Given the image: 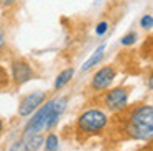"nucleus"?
Masks as SVG:
<instances>
[{
  "instance_id": "obj_1",
  "label": "nucleus",
  "mask_w": 153,
  "mask_h": 151,
  "mask_svg": "<svg viewBox=\"0 0 153 151\" xmlns=\"http://www.w3.org/2000/svg\"><path fill=\"white\" fill-rule=\"evenodd\" d=\"M119 115V133L123 140L153 141V104H137L127 107Z\"/></svg>"
},
{
  "instance_id": "obj_2",
  "label": "nucleus",
  "mask_w": 153,
  "mask_h": 151,
  "mask_svg": "<svg viewBox=\"0 0 153 151\" xmlns=\"http://www.w3.org/2000/svg\"><path fill=\"white\" fill-rule=\"evenodd\" d=\"M110 125V117L102 107H87L74 121V133L79 141H87L102 136Z\"/></svg>"
},
{
  "instance_id": "obj_3",
  "label": "nucleus",
  "mask_w": 153,
  "mask_h": 151,
  "mask_svg": "<svg viewBox=\"0 0 153 151\" xmlns=\"http://www.w3.org/2000/svg\"><path fill=\"white\" fill-rule=\"evenodd\" d=\"M130 95H132V85H115L99 95V104L104 110L110 113H120L128 107Z\"/></svg>"
},
{
  "instance_id": "obj_4",
  "label": "nucleus",
  "mask_w": 153,
  "mask_h": 151,
  "mask_svg": "<svg viewBox=\"0 0 153 151\" xmlns=\"http://www.w3.org/2000/svg\"><path fill=\"white\" fill-rule=\"evenodd\" d=\"M119 76V69L115 64H104L97 69L91 77V82L87 85V90L92 95H100L105 90H109L114 85V81Z\"/></svg>"
},
{
  "instance_id": "obj_5",
  "label": "nucleus",
  "mask_w": 153,
  "mask_h": 151,
  "mask_svg": "<svg viewBox=\"0 0 153 151\" xmlns=\"http://www.w3.org/2000/svg\"><path fill=\"white\" fill-rule=\"evenodd\" d=\"M53 107H54V98H50V100L45 102L23 127V135H35V133L46 131V125H48V120H50L51 112H53Z\"/></svg>"
},
{
  "instance_id": "obj_6",
  "label": "nucleus",
  "mask_w": 153,
  "mask_h": 151,
  "mask_svg": "<svg viewBox=\"0 0 153 151\" xmlns=\"http://www.w3.org/2000/svg\"><path fill=\"white\" fill-rule=\"evenodd\" d=\"M10 76H12V84L20 87V85L30 82L35 77V69L25 58H12Z\"/></svg>"
},
{
  "instance_id": "obj_7",
  "label": "nucleus",
  "mask_w": 153,
  "mask_h": 151,
  "mask_svg": "<svg viewBox=\"0 0 153 151\" xmlns=\"http://www.w3.org/2000/svg\"><path fill=\"white\" fill-rule=\"evenodd\" d=\"M46 100H48V94L43 90H35V92L27 94L20 100V104H18V112H17L18 117H22V118L30 117V115L35 113Z\"/></svg>"
},
{
  "instance_id": "obj_8",
  "label": "nucleus",
  "mask_w": 153,
  "mask_h": 151,
  "mask_svg": "<svg viewBox=\"0 0 153 151\" xmlns=\"http://www.w3.org/2000/svg\"><path fill=\"white\" fill-rule=\"evenodd\" d=\"M66 107H68V97L66 95H61V97L54 98V107H53V112H51V115H50V120H48L46 131L53 130V128L58 125V121H59V118L63 117Z\"/></svg>"
},
{
  "instance_id": "obj_9",
  "label": "nucleus",
  "mask_w": 153,
  "mask_h": 151,
  "mask_svg": "<svg viewBox=\"0 0 153 151\" xmlns=\"http://www.w3.org/2000/svg\"><path fill=\"white\" fill-rule=\"evenodd\" d=\"M105 48H107V44L105 43H102V44H99L96 49H94V53L87 58V61L82 64V71H89V69H92V67H96V66H100V62H102V59H104V56H105Z\"/></svg>"
},
{
  "instance_id": "obj_10",
  "label": "nucleus",
  "mask_w": 153,
  "mask_h": 151,
  "mask_svg": "<svg viewBox=\"0 0 153 151\" xmlns=\"http://www.w3.org/2000/svg\"><path fill=\"white\" fill-rule=\"evenodd\" d=\"M73 77H74V69H73V67H66V69H63V71H61L59 74L56 76V79H54L53 89H54L56 92H59L61 89H64L71 81H73Z\"/></svg>"
},
{
  "instance_id": "obj_11",
  "label": "nucleus",
  "mask_w": 153,
  "mask_h": 151,
  "mask_svg": "<svg viewBox=\"0 0 153 151\" xmlns=\"http://www.w3.org/2000/svg\"><path fill=\"white\" fill-rule=\"evenodd\" d=\"M25 144H27V151H38L45 144V136L41 133L35 135H23Z\"/></svg>"
},
{
  "instance_id": "obj_12",
  "label": "nucleus",
  "mask_w": 153,
  "mask_h": 151,
  "mask_svg": "<svg viewBox=\"0 0 153 151\" xmlns=\"http://www.w3.org/2000/svg\"><path fill=\"white\" fill-rule=\"evenodd\" d=\"M45 151H58L59 150V138L56 133H48V136L45 138Z\"/></svg>"
},
{
  "instance_id": "obj_13",
  "label": "nucleus",
  "mask_w": 153,
  "mask_h": 151,
  "mask_svg": "<svg viewBox=\"0 0 153 151\" xmlns=\"http://www.w3.org/2000/svg\"><path fill=\"white\" fill-rule=\"evenodd\" d=\"M12 84V76L10 72L7 71V67L5 66L0 64V92L2 90H7L8 87H10Z\"/></svg>"
},
{
  "instance_id": "obj_14",
  "label": "nucleus",
  "mask_w": 153,
  "mask_h": 151,
  "mask_svg": "<svg viewBox=\"0 0 153 151\" xmlns=\"http://www.w3.org/2000/svg\"><path fill=\"white\" fill-rule=\"evenodd\" d=\"M137 41H138V33L137 31H128V33H125V35L122 36L120 44H122L123 48H130V46L137 44Z\"/></svg>"
},
{
  "instance_id": "obj_15",
  "label": "nucleus",
  "mask_w": 153,
  "mask_h": 151,
  "mask_svg": "<svg viewBox=\"0 0 153 151\" xmlns=\"http://www.w3.org/2000/svg\"><path fill=\"white\" fill-rule=\"evenodd\" d=\"M143 54H146V58H148L150 62H153V36H148L145 41V44H143L142 48Z\"/></svg>"
},
{
  "instance_id": "obj_16",
  "label": "nucleus",
  "mask_w": 153,
  "mask_h": 151,
  "mask_svg": "<svg viewBox=\"0 0 153 151\" xmlns=\"http://www.w3.org/2000/svg\"><path fill=\"white\" fill-rule=\"evenodd\" d=\"M140 28L145 30V31H150V30H153V15H150V13H145V15L140 18Z\"/></svg>"
},
{
  "instance_id": "obj_17",
  "label": "nucleus",
  "mask_w": 153,
  "mask_h": 151,
  "mask_svg": "<svg viewBox=\"0 0 153 151\" xmlns=\"http://www.w3.org/2000/svg\"><path fill=\"white\" fill-rule=\"evenodd\" d=\"M110 30V23L107 21V20H100V21H97L96 25V35L97 36H105V33Z\"/></svg>"
},
{
  "instance_id": "obj_18",
  "label": "nucleus",
  "mask_w": 153,
  "mask_h": 151,
  "mask_svg": "<svg viewBox=\"0 0 153 151\" xmlns=\"http://www.w3.org/2000/svg\"><path fill=\"white\" fill-rule=\"evenodd\" d=\"M7 49V33H5L4 26H0V54L5 53Z\"/></svg>"
},
{
  "instance_id": "obj_19",
  "label": "nucleus",
  "mask_w": 153,
  "mask_h": 151,
  "mask_svg": "<svg viewBox=\"0 0 153 151\" xmlns=\"http://www.w3.org/2000/svg\"><path fill=\"white\" fill-rule=\"evenodd\" d=\"M8 151H27V144H25V140L23 138H20V140H17L13 144L10 146V150Z\"/></svg>"
},
{
  "instance_id": "obj_20",
  "label": "nucleus",
  "mask_w": 153,
  "mask_h": 151,
  "mask_svg": "<svg viewBox=\"0 0 153 151\" xmlns=\"http://www.w3.org/2000/svg\"><path fill=\"white\" fill-rule=\"evenodd\" d=\"M145 81H146V87H148V90L153 92V67L148 71V74H146V77H145Z\"/></svg>"
},
{
  "instance_id": "obj_21",
  "label": "nucleus",
  "mask_w": 153,
  "mask_h": 151,
  "mask_svg": "<svg viewBox=\"0 0 153 151\" xmlns=\"http://www.w3.org/2000/svg\"><path fill=\"white\" fill-rule=\"evenodd\" d=\"M17 3H18V0H0V7H4V8H12Z\"/></svg>"
},
{
  "instance_id": "obj_22",
  "label": "nucleus",
  "mask_w": 153,
  "mask_h": 151,
  "mask_svg": "<svg viewBox=\"0 0 153 151\" xmlns=\"http://www.w3.org/2000/svg\"><path fill=\"white\" fill-rule=\"evenodd\" d=\"M140 151H153V144H148V146H145V148H142Z\"/></svg>"
},
{
  "instance_id": "obj_23",
  "label": "nucleus",
  "mask_w": 153,
  "mask_h": 151,
  "mask_svg": "<svg viewBox=\"0 0 153 151\" xmlns=\"http://www.w3.org/2000/svg\"><path fill=\"white\" fill-rule=\"evenodd\" d=\"M2 131H4V120L0 118V135H2Z\"/></svg>"
}]
</instances>
